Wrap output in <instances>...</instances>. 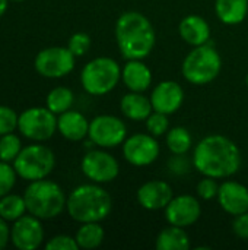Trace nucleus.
Masks as SVG:
<instances>
[{"instance_id": "obj_1", "label": "nucleus", "mask_w": 248, "mask_h": 250, "mask_svg": "<svg viewBox=\"0 0 248 250\" xmlns=\"http://www.w3.org/2000/svg\"><path fill=\"white\" fill-rule=\"evenodd\" d=\"M193 167L203 176L216 180L228 179L241 167L240 148L224 135H208L194 146Z\"/></svg>"}, {"instance_id": "obj_2", "label": "nucleus", "mask_w": 248, "mask_h": 250, "mask_svg": "<svg viewBox=\"0 0 248 250\" xmlns=\"http://www.w3.org/2000/svg\"><path fill=\"white\" fill-rule=\"evenodd\" d=\"M115 41L126 60H143L155 47V28L143 13L127 10L115 22Z\"/></svg>"}, {"instance_id": "obj_3", "label": "nucleus", "mask_w": 248, "mask_h": 250, "mask_svg": "<svg viewBox=\"0 0 248 250\" xmlns=\"http://www.w3.org/2000/svg\"><path fill=\"white\" fill-rule=\"evenodd\" d=\"M113 209L110 193L98 183H86L75 188L67 196L66 211L72 220L83 223H101Z\"/></svg>"}, {"instance_id": "obj_4", "label": "nucleus", "mask_w": 248, "mask_h": 250, "mask_svg": "<svg viewBox=\"0 0 248 250\" xmlns=\"http://www.w3.org/2000/svg\"><path fill=\"white\" fill-rule=\"evenodd\" d=\"M23 199L28 214L39 220H53L58 217L66 209L67 202L60 185L47 179L29 182L25 189Z\"/></svg>"}, {"instance_id": "obj_5", "label": "nucleus", "mask_w": 248, "mask_h": 250, "mask_svg": "<svg viewBox=\"0 0 248 250\" xmlns=\"http://www.w3.org/2000/svg\"><path fill=\"white\" fill-rule=\"evenodd\" d=\"M222 69V59L218 50L208 44L193 47L186 56L181 72L187 82L191 85H206L218 78Z\"/></svg>"}, {"instance_id": "obj_6", "label": "nucleus", "mask_w": 248, "mask_h": 250, "mask_svg": "<svg viewBox=\"0 0 248 250\" xmlns=\"http://www.w3.org/2000/svg\"><path fill=\"white\" fill-rule=\"evenodd\" d=\"M121 81V67L111 57H96L80 72V83L89 95L101 97L111 92Z\"/></svg>"}, {"instance_id": "obj_7", "label": "nucleus", "mask_w": 248, "mask_h": 250, "mask_svg": "<svg viewBox=\"0 0 248 250\" xmlns=\"http://www.w3.org/2000/svg\"><path fill=\"white\" fill-rule=\"evenodd\" d=\"M13 167L18 176L23 180L35 182L47 179L56 167V155L45 145H28L22 148L19 155L15 158Z\"/></svg>"}, {"instance_id": "obj_8", "label": "nucleus", "mask_w": 248, "mask_h": 250, "mask_svg": "<svg viewBox=\"0 0 248 250\" xmlns=\"http://www.w3.org/2000/svg\"><path fill=\"white\" fill-rule=\"evenodd\" d=\"M57 114L47 107H31L19 114L18 130L34 142H44L53 138L57 130Z\"/></svg>"}, {"instance_id": "obj_9", "label": "nucleus", "mask_w": 248, "mask_h": 250, "mask_svg": "<svg viewBox=\"0 0 248 250\" xmlns=\"http://www.w3.org/2000/svg\"><path fill=\"white\" fill-rule=\"evenodd\" d=\"M88 138L94 142V145L99 148H115L118 145H123V142L126 141L127 126L117 116L101 114L89 122Z\"/></svg>"}, {"instance_id": "obj_10", "label": "nucleus", "mask_w": 248, "mask_h": 250, "mask_svg": "<svg viewBox=\"0 0 248 250\" xmlns=\"http://www.w3.org/2000/svg\"><path fill=\"white\" fill-rule=\"evenodd\" d=\"M76 56L67 47H47L35 56L34 67L38 75L48 79H58L75 69Z\"/></svg>"}, {"instance_id": "obj_11", "label": "nucleus", "mask_w": 248, "mask_h": 250, "mask_svg": "<svg viewBox=\"0 0 248 250\" xmlns=\"http://www.w3.org/2000/svg\"><path fill=\"white\" fill-rule=\"evenodd\" d=\"M80 168L86 179L98 185L115 180L120 173V164L115 157L104 149L88 151L82 158Z\"/></svg>"}, {"instance_id": "obj_12", "label": "nucleus", "mask_w": 248, "mask_h": 250, "mask_svg": "<svg viewBox=\"0 0 248 250\" xmlns=\"http://www.w3.org/2000/svg\"><path fill=\"white\" fill-rule=\"evenodd\" d=\"M159 152V144L151 133H134L123 142V157L134 167L151 166L158 160Z\"/></svg>"}, {"instance_id": "obj_13", "label": "nucleus", "mask_w": 248, "mask_h": 250, "mask_svg": "<svg viewBox=\"0 0 248 250\" xmlns=\"http://www.w3.org/2000/svg\"><path fill=\"white\" fill-rule=\"evenodd\" d=\"M10 242L19 250L38 249L44 242L41 220L29 214L13 221V226L10 227Z\"/></svg>"}, {"instance_id": "obj_14", "label": "nucleus", "mask_w": 248, "mask_h": 250, "mask_svg": "<svg viewBox=\"0 0 248 250\" xmlns=\"http://www.w3.org/2000/svg\"><path fill=\"white\" fill-rule=\"evenodd\" d=\"M164 212L168 224L187 229L199 221L202 215V207L197 198L191 195H178L171 199Z\"/></svg>"}, {"instance_id": "obj_15", "label": "nucleus", "mask_w": 248, "mask_h": 250, "mask_svg": "<svg viewBox=\"0 0 248 250\" xmlns=\"http://www.w3.org/2000/svg\"><path fill=\"white\" fill-rule=\"evenodd\" d=\"M149 98L155 111L170 116L178 111L183 105L184 91L175 81H162L153 88Z\"/></svg>"}, {"instance_id": "obj_16", "label": "nucleus", "mask_w": 248, "mask_h": 250, "mask_svg": "<svg viewBox=\"0 0 248 250\" xmlns=\"http://www.w3.org/2000/svg\"><path fill=\"white\" fill-rule=\"evenodd\" d=\"M172 198V188L164 180H149L143 183L136 192V199L139 205L148 211L165 209Z\"/></svg>"}, {"instance_id": "obj_17", "label": "nucleus", "mask_w": 248, "mask_h": 250, "mask_svg": "<svg viewBox=\"0 0 248 250\" xmlns=\"http://www.w3.org/2000/svg\"><path fill=\"white\" fill-rule=\"evenodd\" d=\"M218 202L221 208L232 217L244 214L248 211V188L243 183L227 180L219 185Z\"/></svg>"}, {"instance_id": "obj_18", "label": "nucleus", "mask_w": 248, "mask_h": 250, "mask_svg": "<svg viewBox=\"0 0 248 250\" xmlns=\"http://www.w3.org/2000/svg\"><path fill=\"white\" fill-rule=\"evenodd\" d=\"M57 130L63 138L72 142L83 141L89 133L88 119L76 110H67L57 117Z\"/></svg>"}, {"instance_id": "obj_19", "label": "nucleus", "mask_w": 248, "mask_h": 250, "mask_svg": "<svg viewBox=\"0 0 248 250\" xmlns=\"http://www.w3.org/2000/svg\"><path fill=\"white\" fill-rule=\"evenodd\" d=\"M121 81L129 91L145 92L152 85V72L142 60L132 59L121 69Z\"/></svg>"}, {"instance_id": "obj_20", "label": "nucleus", "mask_w": 248, "mask_h": 250, "mask_svg": "<svg viewBox=\"0 0 248 250\" xmlns=\"http://www.w3.org/2000/svg\"><path fill=\"white\" fill-rule=\"evenodd\" d=\"M178 32L184 42L190 44L191 47L208 44L210 40V26L199 15H189L183 18L178 25Z\"/></svg>"}, {"instance_id": "obj_21", "label": "nucleus", "mask_w": 248, "mask_h": 250, "mask_svg": "<svg viewBox=\"0 0 248 250\" xmlns=\"http://www.w3.org/2000/svg\"><path fill=\"white\" fill-rule=\"evenodd\" d=\"M120 110L126 119L133 122H145L149 114L153 111L151 98L145 97L143 92L130 91L129 94L123 95L120 101Z\"/></svg>"}, {"instance_id": "obj_22", "label": "nucleus", "mask_w": 248, "mask_h": 250, "mask_svg": "<svg viewBox=\"0 0 248 250\" xmlns=\"http://www.w3.org/2000/svg\"><path fill=\"white\" fill-rule=\"evenodd\" d=\"M215 12L225 25L241 23L248 13V0H216Z\"/></svg>"}, {"instance_id": "obj_23", "label": "nucleus", "mask_w": 248, "mask_h": 250, "mask_svg": "<svg viewBox=\"0 0 248 250\" xmlns=\"http://www.w3.org/2000/svg\"><path fill=\"white\" fill-rule=\"evenodd\" d=\"M158 250H187L190 249V237L186 229L171 226L161 230L155 243Z\"/></svg>"}, {"instance_id": "obj_24", "label": "nucleus", "mask_w": 248, "mask_h": 250, "mask_svg": "<svg viewBox=\"0 0 248 250\" xmlns=\"http://www.w3.org/2000/svg\"><path fill=\"white\" fill-rule=\"evenodd\" d=\"M79 249H96L102 245L105 239V231L99 223H83L75 236Z\"/></svg>"}, {"instance_id": "obj_25", "label": "nucleus", "mask_w": 248, "mask_h": 250, "mask_svg": "<svg viewBox=\"0 0 248 250\" xmlns=\"http://www.w3.org/2000/svg\"><path fill=\"white\" fill-rule=\"evenodd\" d=\"M165 142H167L168 149L174 155H186L191 149L193 138H191V133L186 127L175 126L167 132Z\"/></svg>"}, {"instance_id": "obj_26", "label": "nucleus", "mask_w": 248, "mask_h": 250, "mask_svg": "<svg viewBox=\"0 0 248 250\" xmlns=\"http://www.w3.org/2000/svg\"><path fill=\"white\" fill-rule=\"evenodd\" d=\"M73 103H75V94L72 89L66 86L53 88L45 98V107L57 116L70 110Z\"/></svg>"}, {"instance_id": "obj_27", "label": "nucleus", "mask_w": 248, "mask_h": 250, "mask_svg": "<svg viewBox=\"0 0 248 250\" xmlns=\"http://www.w3.org/2000/svg\"><path fill=\"white\" fill-rule=\"evenodd\" d=\"M28 212L23 196L7 193L0 198V217L7 223H13Z\"/></svg>"}, {"instance_id": "obj_28", "label": "nucleus", "mask_w": 248, "mask_h": 250, "mask_svg": "<svg viewBox=\"0 0 248 250\" xmlns=\"http://www.w3.org/2000/svg\"><path fill=\"white\" fill-rule=\"evenodd\" d=\"M22 151V142L18 135L6 133L0 136V160L6 163H13L15 158Z\"/></svg>"}, {"instance_id": "obj_29", "label": "nucleus", "mask_w": 248, "mask_h": 250, "mask_svg": "<svg viewBox=\"0 0 248 250\" xmlns=\"http://www.w3.org/2000/svg\"><path fill=\"white\" fill-rule=\"evenodd\" d=\"M145 123H146L148 133L153 135L155 138L164 136L170 130L168 114H164V113H159V111H155V110L149 114V117L145 120Z\"/></svg>"}, {"instance_id": "obj_30", "label": "nucleus", "mask_w": 248, "mask_h": 250, "mask_svg": "<svg viewBox=\"0 0 248 250\" xmlns=\"http://www.w3.org/2000/svg\"><path fill=\"white\" fill-rule=\"evenodd\" d=\"M18 173L13 166L0 160V198L10 193L15 188Z\"/></svg>"}, {"instance_id": "obj_31", "label": "nucleus", "mask_w": 248, "mask_h": 250, "mask_svg": "<svg viewBox=\"0 0 248 250\" xmlns=\"http://www.w3.org/2000/svg\"><path fill=\"white\" fill-rule=\"evenodd\" d=\"M91 44H92L91 37L86 32H75L67 41V48L76 57H80L88 53V50L91 48Z\"/></svg>"}, {"instance_id": "obj_32", "label": "nucleus", "mask_w": 248, "mask_h": 250, "mask_svg": "<svg viewBox=\"0 0 248 250\" xmlns=\"http://www.w3.org/2000/svg\"><path fill=\"white\" fill-rule=\"evenodd\" d=\"M18 120L19 116L13 108L0 104V136L15 132L18 129Z\"/></svg>"}, {"instance_id": "obj_33", "label": "nucleus", "mask_w": 248, "mask_h": 250, "mask_svg": "<svg viewBox=\"0 0 248 250\" xmlns=\"http://www.w3.org/2000/svg\"><path fill=\"white\" fill-rule=\"evenodd\" d=\"M196 192H197V196H199L200 199H203V201H210V199L218 198L219 185H218L216 179L205 176V177L197 183Z\"/></svg>"}, {"instance_id": "obj_34", "label": "nucleus", "mask_w": 248, "mask_h": 250, "mask_svg": "<svg viewBox=\"0 0 248 250\" xmlns=\"http://www.w3.org/2000/svg\"><path fill=\"white\" fill-rule=\"evenodd\" d=\"M45 249L47 250H77V242L75 237L67 236V234H58L51 237L47 243H45Z\"/></svg>"}, {"instance_id": "obj_35", "label": "nucleus", "mask_w": 248, "mask_h": 250, "mask_svg": "<svg viewBox=\"0 0 248 250\" xmlns=\"http://www.w3.org/2000/svg\"><path fill=\"white\" fill-rule=\"evenodd\" d=\"M232 231L241 240H248V211L244 212V214H240V215L234 217Z\"/></svg>"}, {"instance_id": "obj_36", "label": "nucleus", "mask_w": 248, "mask_h": 250, "mask_svg": "<svg viewBox=\"0 0 248 250\" xmlns=\"http://www.w3.org/2000/svg\"><path fill=\"white\" fill-rule=\"evenodd\" d=\"M170 170L174 174H184V173H187L190 168H189V164L184 160V155H174L171 158V161H170Z\"/></svg>"}, {"instance_id": "obj_37", "label": "nucleus", "mask_w": 248, "mask_h": 250, "mask_svg": "<svg viewBox=\"0 0 248 250\" xmlns=\"http://www.w3.org/2000/svg\"><path fill=\"white\" fill-rule=\"evenodd\" d=\"M10 240V227L7 226V221L0 217V250L4 249Z\"/></svg>"}, {"instance_id": "obj_38", "label": "nucleus", "mask_w": 248, "mask_h": 250, "mask_svg": "<svg viewBox=\"0 0 248 250\" xmlns=\"http://www.w3.org/2000/svg\"><path fill=\"white\" fill-rule=\"evenodd\" d=\"M7 6H9V0H0V18L6 13Z\"/></svg>"}, {"instance_id": "obj_39", "label": "nucleus", "mask_w": 248, "mask_h": 250, "mask_svg": "<svg viewBox=\"0 0 248 250\" xmlns=\"http://www.w3.org/2000/svg\"><path fill=\"white\" fill-rule=\"evenodd\" d=\"M246 82H247V86H248V75H247V78H246Z\"/></svg>"}, {"instance_id": "obj_40", "label": "nucleus", "mask_w": 248, "mask_h": 250, "mask_svg": "<svg viewBox=\"0 0 248 250\" xmlns=\"http://www.w3.org/2000/svg\"><path fill=\"white\" fill-rule=\"evenodd\" d=\"M12 1H23V0H12Z\"/></svg>"}]
</instances>
